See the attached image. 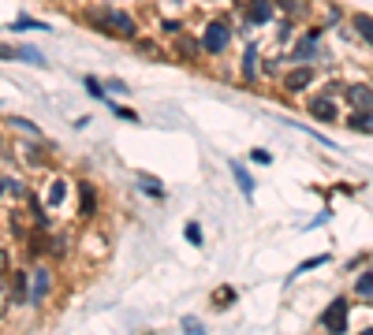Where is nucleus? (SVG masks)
<instances>
[{
  "mask_svg": "<svg viewBox=\"0 0 373 335\" xmlns=\"http://www.w3.org/2000/svg\"><path fill=\"white\" fill-rule=\"evenodd\" d=\"M247 19L250 26H262L272 19V0H247Z\"/></svg>",
  "mask_w": 373,
  "mask_h": 335,
  "instance_id": "6e6552de",
  "label": "nucleus"
},
{
  "mask_svg": "<svg viewBox=\"0 0 373 335\" xmlns=\"http://www.w3.org/2000/svg\"><path fill=\"white\" fill-rule=\"evenodd\" d=\"M354 294H359V298H373V268L354 279Z\"/></svg>",
  "mask_w": 373,
  "mask_h": 335,
  "instance_id": "f3484780",
  "label": "nucleus"
},
{
  "mask_svg": "<svg viewBox=\"0 0 373 335\" xmlns=\"http://www.w3.org/2000/svg\"><path fill=\"white\" fill-rule=\"evenodd\" d=\"M8 30L11 34H19V30H48L41 19H15V23H8Z\"/></svg>",
  "mask_w": 373,
  "mask_h": 335,
  "instance_id": "aec40b11",
  "label": "nucleus"
},
{
  "mask_svg": "<svg viewBox=\"0 0 373 335\" xmlns=\"http://www.w3.org/2000/svg\"><path fill=\"white\" fill-rule=\"evenodd\" d=\"M277 4H280L287 15H295V19H299V15L306 11V8H302V0H277Z\"/></svg>",
  "mask_w": 373,
  "mask_h": 335,
  "instance_id": "a878e982",
  "label": "nucleus"
},
{
  "mask_svg": "<svg viewBox=\"0 0 373 335\" xmlns=\"http://www.w3.org/2000/svg\"><path fill=\"white\" fill-rule=\"evenodd\" d=\"M347 105H351V112H369L373 108V90L369 86H351L347 90Z\"/></svg>",
  "mask_w": 373,
  "mask_h": 335,
  "instance_id": "1a4fd4ad",
  "label": "nucleus"
},
{
  "mask_svg": "<svg viewBox=\"0 0 373 335\" xmlns=\"http://www.w3.org/2000/svg\"><path fill=\"white\" fill-rule=\"evenodd\" d=\"M183 234H187V242H190V246H202V227L194 224V220H190V224L183 227Z\"/></svg>",
  "mask_w": 373,
  "mask_h": 335,
  "instance_id": "b1692460",
  "label": "nucleus"
},
{
  "mask_svg": "<svg viewBox=\"0 0 373 335\" xmlns=\"http://www.w3.org/2000/svg\"><path fill=\"white\" fill-rule=\"evenodd\" d=\"M306 86H314V63L291 67V71L284 75V90H287V93H302Z\"/></svg>",
  "mask_w": 373,
  "mask_h": 335,
  "instance_id": "39448f33",
  "label": "nucleus"
},
{
  "mask_svg": "<svg viewBox=\"0 0 373 335\" xmlns=\"http://www.w3.org/2000/svg\"><path fill=\"white\" fill-rule=\"evenodd\" d=\"M310 115H317V120H336V105H332V97H325V93H317V97H310Z\"/></svg>",
  "mask_w": 373,
  "mask_h": 335,
  "instance_id": "9d476101",
  "label": "nucleus"
},
{
  "mask_svg": "<svg viewBox=\"0 0 373 335\" xmlns=\"http://www.w3.org/2000/svg\"><path fill=\"white\" fill-rule=\"evenodd\" d=\"M321 264H329V254H321V257H314V261H302V264L295 268V276H299V272H310V268H321Z\"/></svg>",
  "mask_w": 373,
  "mask_h": 335,
  "instance_id": "bb28decb",
  "label": "nucleus"
},
{
  "mask_svg": "<svg viewBox=\"0 0 373 335\" xmlns=\"http://www.w3.org/2000/svg\"><path fill=\"white\" fill-rule=\"evenodd\" d=\"M4 194H8V197H26V187H23V179L8 172V175H4Z\"/></svg>",
  "mask_w": 373,
  "mask_h": 335,
  "instance_id": "dca6fc26",
  "label": "nucleus"
},
{
  "mask_svg": "<svg viewBox=\"0 0 373 335\" xmlns=\"http://www.w3.org/2000/svg\"><path fill=\"white\" fill-rule=\"evenodd\" d=\"M347 316H351V302L347 298H332L325 309H321L317 324L325 331H347Z\"/></svg>",
  "mask_w": 373,
  "mask_h": 335,
  "instance_id": "f03ea898",
  "label": "nucleus"
},
{
  "mask_svg": "<svg viewBox=\"0 0 373 335\" xmlns=\"http://www.w3.org/2000/svg\"><path fill=\"white\" fill-rule=\"evenodd\" d=\"M228 41H232V26L228 23H209L205 26V38H202V45H205V53L209 56H220L224 53V48H228Z\"/></svg>",
  "mask_w": 373,
  "mask_h": 335,
  "instance_id": "7ed1b4c3",
  "label": "nucleus"
},
{
  "mask_svg": "<svg viewBox=\"0 0 373 335\" xmlns=\"http://www.w3.org/2000/svg\"><path fill=\"white\" fill-rule=\"evenodd\" d=\"M228 172L235 175V182H239V190H242V197H254V175L247 172V164H242V160H228Z\"/></svg>",
  "mask_w": 373,
  "mask_h": 335,
  "instance_id": "0eeeda50",
  "label": "nucleus"
},
{
  "mask_svg": "<svg viewBox=\"0 0 373 335\" xmlns=\"http://www.w3.org/2000/svg\"><path fill=\"white\" fill-rule=\"evenodd\" d=\"M97 212V190H93V182H78V216L83 220H90V216Z\"/></svg>",
  "mask_w": 373,
  "mask_h": 335,
  "instance_id": "423d86ee",
  "label": "nucleus"
},
{
  "mask_svg": "<svg viewBox=\"0 0 373 335\" xmlns=\"http://www.w3.org/2000/svg\"><path fill=\"white\" fill-rule=\"evenodd\" d=\"M63 197H68V182H63V179H56V182H53V190H48V205L56 209Z\"/></svg>",
  "mask_w": 373,
  "mask_h": 335,
  "instance_id": "412c9836",
  "label": "nucleus"
},
{
  "mask_svg": "<svg viewBox=\"0 0 373 335\" xmlns=\"http://www.w3.org/2000/svg\"><path fill=\"white\" fill-rule=\"evenodd\" d=\"M90 23H93L97 30L112 34V38H123V41H135V38H138V23H135L127 11H120V8H108L105 15L90 11Z\"/></svg>",
  "mask_w": 373,
  "mask_h": 335,
  "instance_id": "f257e3e1",
  "label": "nucleus"
},
{
  "mask_svg": "<svg viewBox=\"0 0 373 335\" xmlns=\"http://www.w3.org/2000/svg\"><path fill=\"white\" fill-rule=\"evenodd\" d=\"M15 60H26V63H34V67H45V56L38 53L34 45H23V48H15Z\"/></svg>",
  "mask_w": 373,
  "mask_h": 335,
  "instance_id": "2eb2a0df",
  "label": "nucleus"
},
{
  "mask_svg": "<svg viewBox=\"0 0 373 335\" xmlns=\"http://www.w3.org/2000/svg\"><path fill=\"white\" fill-rule=\"evenodd\" d=\"M198 48H205V45H194L190 38H180V53H183L187 60H194V56H198Z\"/></svg>",
  "mask_w": 373,
  "mask_h": 335,
  "instance_id": "393cba45",
  "label": "nucleus"
},
{
  "mask_svg": "<svg viewBox=\"0 0 373 335\" xmlns=\"http://www.w3.org/2000/svg\"><path fill=\"white\" fill-rule=\"evenodd\" d=\"M83 86H86V93H90V97H97V100H105V86H101V82H97L93 75H86V78H83Z\"/></svg>",
  "mask_w": 373,
  "mask_h": 335,
  "instance_id": "5701e85b",
  "label": "nucleus"
},
{
  "mask_svg": "<svg viewBox=\"0 0 373 335\" xmlns=\"http://www.w3.org/2000/svg\"><path fill=\"white\" fill-rule=\"evenodd\" d=\"M232 302H235V287H217V291H213V306H217V309H228Z\"/></svg>",
  "mask_w": 373,
  "mask_h": 335,
  "instance_id": "a211bd4d",
  "label": "nucleus"
},
{
  "mask_svg": "<svg viewBox=\"0 0 373 335\" xmlns=\"http://www.w3.org/2000/svg\"><path fill=\"white\" fill-rule=\"evenodd\" d=\"M347 127L351 130H362V134H373V108L369 112H351L347 115Z\"/></svg>",
  "mask_w": 373,
  "mask_h": 335,
  "instance_id": "ddd939ff",
  "label": "nucleus"
},
{
  "mask_svg": "<svg viewBox=\"0 0 373 335\" xmlns=\"http://www.w3.org/2000/svg\"><path fill=\"white\" fill-rule=\"evenodd\" d=\"M4 123H8V127H19V130H26V134H34V138H38V127L30 123V120H23V115H8Z\"/></svg>",
  "mask_w": 373,
  "mask_h": 335,
  "instance_id": "4be33fe9",
  "label": "nucleus"
},
{
  "mask_svg": "<svg viewBox=\"0 0 373 335\" xmlns=\"http://www.w3.org/2000/svg\"><path fill=\"white\" fill-rule=\"evenodd\" d=\"M112 112H116L120 120H127V123H138V115H135L131 108H123V105H112Z\"/></svg>",
  "mask_w": 373,
  "mask_h": 335,
  "instance_id": "c85d7f7f",
  "label": "nucleus"
},
{
  "mask_svg": "<svg viewBox=\"0 0 373 335\" xmlns=\"http://www.w3.org/2000/svg\"><path fill=\"white\" fill-rule=\"evenodd\" d=\"M351 30L359 34V38H362L366 45H373V15H366V11L351 15Z\"/></svg>",
  "mask_w": 373,
  "mask_h": 335,
  "instance_id": "f8f14e48",
  "label": "nucleus"
},
{
  "mask_svg": "<svg viewBox=\"0 0 373 335\" xmlns=\"http://www.w3.org/2000/svg\"><path fill=\"white\" fill-rule=\"evenodd\" d=\"M138 187L150 194V197H165V187H160V182L153 179V175H138Z\"/></svg>",
  "mask_w": 373,
  "mask_h": 335,
  "instance_id": "6ab92c4d",
  "label": "nucleus"
},
{
  "mask_svg": "<svg viewBox=\"0 0 373 335\" xmlns=\"http://www.w3.org/2000/svg\"><path fill=\"white\" fill-rule=\"evenodd\" d=\"M250 160H257V164H272V153H269V149H254Z\"/></svg>",
  "mask_w": 373,
  "mask_h": 335,
  "instance_id": "2f4dec72",
  "label": "nucleus"
},
{
  "mask_svg": "<svg viewBox=\"0 0 373 335\" xmlns=\"http://www.w3.org/2000/svg\"><path fill=\"white\" fill-rule=\"evenodd\" d=\"M30 212H34V220H38V224H48V212L41 209V201H34V197H30Z\"/></svg>",
  "mask_w": 373,
  "mask_h": 335,
  "instance_id": "cd10ccee",
  "label": "nucleus"
},
{
  "mask_svg": "<svg viewBox=\"0 0 373 335\" xmlns=\"http://www.w3.org/2000/svg\"><path fill=\"white\" fill-rule=\"evenodd\" d=\"M135 53L138 56H150V60H165V48L153 45V41H145V38H135Z\"/></svg>",
  "mask_w": 373,
  "mask_h": 335,
  "instance_id": "4468645a",
  "label": "nucleus"
},
{
  "mask_svg": "<svg viewBox=\"0 0 373 335\" xmlns=\"http://www.w3.org/2000/svg\"><path fill=\"white\" fill-rule=\"evenodd\" d=\"M53 291V276H48V268L38 264L34 272H30V291H26V302L30 306H45V294Z\"/></svg>",
  "mask_w": 373,
  "mask_h": 335,
  "instance_id": "20e7f679",
  "label": "nucleus"
},
{
  "mask_svg": "<svg viewBox=\"0 0 373 335\" xmlns=\"http://www.w3.org/2000/svg\"><path fill=\"white\" fill-rule=\"evenodd\" d=\"M105 90H108V93H127V82H120V78H108V82H105Z\"/></svg>",
  "mask_w": 373,
  "mask_h": 335,
  "instance_id": "c756f323",
  "label": "nucleus"
},
{
  "mask_svg": "<svg viewBox=\"0 0 373 335\" xmlns=\"http://www.w3.org/2000/svg\"><path fill=\"white\" fill-rule=\"evenodd\" d=\"M183 331H194V335H198V331H202V321H198V316H183Z\"/></svg>",
  "mask_w": 373,
  "mask_h": 335,
  "instance_id": "7c9ffc66",
  "label": "nucleus"
},
{
  "mask_svg": "<svg viewBox=\"0 0 373 335\" xmlns=\"http://www.w3.org/2000/svg\"><path fill=\"white\" fill-rule=\"evenodd\" d=\"M257 75H262V56H257L254 45H247V53H242V78L254 82Z\"/></svg>",
  "mask_w": 373,
  "mask_h": 335,
  "instance_id": "9b49d317",
  "label": "nucleus"
}]
</instances>
